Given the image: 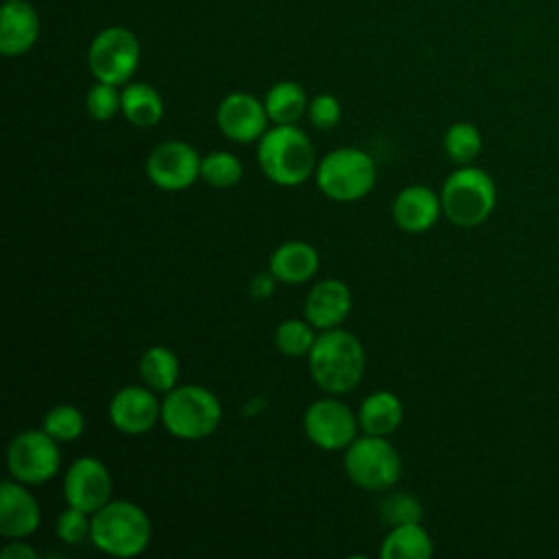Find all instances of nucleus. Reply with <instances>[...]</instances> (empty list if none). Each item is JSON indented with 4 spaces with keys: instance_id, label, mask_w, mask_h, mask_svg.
Listing matches in <instances>:
<instances>
[{
    "instance_id": "nucleus-22",
    "label": "nucleus",
    "mask_w": 559,
    "mask_h": 559,
    "mask_svg": "<svg viewBox=\"0 0 559 559\" xmlns=\"http://www.w3.org/2000/svg\"><path fill=\"white\" fill-rule=\"evenodd\" d=\"M142 382L155 393H168L179 380V358L173 349L164 345H153L144 349L138 365Z\"/></svg>"
},
{
    "instance_id": "nucleus-8",
    "label": "nucleus",
    "mask_w": 559,
    "mask_h": 559,
    "mask_svg": "<svg viewBox=\"0 0 559 559\" xmlns=\"http://www.w3.org/2000/svg\"><path fill=\"white\" fill-rule=\"evenodd\" d=\"M140 63V41L124 26L100 31L87 48V68L96 81L124 85Z\"/></svg>"
},
{
    "instance_id": "nucleus-27",
    "label": "nucleus",
    "mask_w": 559,
    "mask_h": 559,
    "mask_svg": "<svg viewBox=\"0 0 559 559\" xmlns=\"http://www.w3.org/2000/svg\"><path fill=\"white\" fill-rule=\"evenodd\" d=\"M317 341L314 334V325L306 319H286L277 325L275 330V345L282 354L299 358V356H308L312 345Z\"/></svg>"
},
{
    "instance_id": "nucleus-11",
    "label": "nucleus",
    "mask_w": 559,
    "mask_h": 559,
    "mask_svg": "<svg viewBox=\"0 0 559 559\" xmlns=\"http://www.w3.org/2000/svg\"><path fill=\"white\" fill-rule=\"evenodd\" d=\"M201 159L188 142L168 140L148 153L146 175L159 190L179 192L201 179Z\"/></svg>"
},
{
    "instance_id": "nucleus-17",
    "label": "nucleus",
    "mask_w": 559,
    "mask_h": 559,
    "mask_svg": "<svg viewBox=\"0 0 559 559\" xmlns=\"http://www.w3.org/2000/svg\"><path fill=\"white\" fill-rule=\"evenodd\" d=\"M352 310V290L341 280H321L317 282L304 304L306 319L317 330L338 328Z\"/></svg>"
},
{
    "instance_id": "nucleus-12",
    "label": "nucleus",
    "mask_w": 559,
    "mask_h": 559,
    "mask_svg": "<svg viewBox=\"0 0 559 559\" xmlns=\"http://www.w3.org/2000/svg\"><path fill=\"white\" fill-rule=\"evenodd\" d=\"M66 504L96 513L111 500V474L96 456H79L63 476Z\"/></svg>"
},
{
    "instance_id": "nucleus-18",
    "label": "nucleus",
    "mask_w": 559,
    "mask_h": 559,
    "mask_svg": "<svg viewBox=\"0 0 559 559\" xmlns=\"http://www.w3.org/2000/svg\"><path fill=\"white\" fill-rule=\"evenodd\" d=\"M39 35V17L26 0L4 2L0 9V50L7 57L28 52Z\"/></svg>"
},
{
    "instance_id": "nucleus-32",
    "label": "nucleus",
    "mask_w": 559,
    "mask_h": 559,
    "mask_svg": "<svg viewBox=\"0 0 559 559\" xmlns=\"http://www.w3.org/2000/svg\"><path fill=\"white\" fill-rule=\"evenodd\" d=\"M308 118L317 129H332L341 120V103L332 94H317L308 103Z\"/></svg>"
},
{
    "instance_id": "nucleus-24",
    "label": "nucleus",
    "mask_w": 559,
    "mask_h": 559,
    "mask_svg": "<svg viewBox=\"0 0 559 559\" xmlns=\"http://www.w3.org/2000/svg\"><path fill=\"white\" fill-rule=\"evenodd\" d=\"M269 120L275 124H295L308 109L306 92L295 81H277L264 96Z\"/></svg>"
},
{
    "instance_id": "nucleus-21",
    "label": "nucleus",
    "mask_w": 559,
    "mask_h": 559,
    "mask_svg": "<svg viewBox=\"0 0 559 559\" xmlns=\"http://www.w3.org/2000/svg\"><path fill=\"white\" fill-rule=\"evenodd\" d=\"M432 550L435 546L428 531L419 522H413V524L391 526V531L386 533L380 546V557L382 559H428Z\"/></svg>"
},
{
    "instance_id": "nucleus-13",
    "label": "nucleus",
    "mask_w": 559,
    "mask_h": 559,
    "mask_svg": "<svg viewBox=\"0 0 559 559\" xmlns=\"http://www.w3.org/2000/svg\"><path fill=\"white\" fill-rule=\"evenodd\" d=\"M269 114L262 100L247 92L227 94L216 109V124L221 133L234 142L249 144L264 135Z\"/></svg>"
},
{
    "instance_id": "nucleus-10",
    "label": "nucleus",
    "mask_w": 559,
    "mask_h": 559,
    "mask_svg": "<svg viewBox=\"0 0 559 559\" xmlns=\"http://www.w3.org/2000/svg\"><path fill=\"white\" fill-rule=\"evenodd\" d=\"M358 428V415L336 397L312 402L304 415L306 437L321 450H345L356 439Z\"/></svg>"
},
{
    "instance_id": "nucleus-5",
    "label": "nucleus",
    "mask_w": 559,
    "mask_h": 559,
    "mask_svg": "<svg viewBox=\"0 0 559 559\" xmlns=\"http://www.w3.org/2000/svg\"><path fill=\"white\" fill-rule=\"evenodd\" d=\"M439 197L450 223L476 227L485 223L496 207V183L483 168L467 164L448 175Z\"/></svg>"
},
{
    "instance_id": "nucleus-2",
    "label": "nucleus",
    "mask_w": 559,
    "mask_h": 559,
    "mask_svg": "<svg viewBox=\"0 0 559 559\" xmlns=\"http://www.w3.org/2000/svg\"><path fill=\"white\" fill-rule=\"evenodd\" d=\"M258 164L277 186H299L317 170L310 138L295 124H275L258 140Z\"/></svg>"
},
{
    "instance_id": "nucleus-3",
    "label": "nucleus",
    "mask_w": 559,
    "mask_h": 559,
    "mask_svg": "<svg viewBox=\"0 0 559 559\" xmlns=\"http://www.w3.org/2000/svg\"><path fill=\"white\" fill-rule=\"evenodd\" d=\"M153 528L146 511L131 500H109L92 513L90 542L109 557L129 559L146 550Z\"/></svg>"
},
{
    "instance_id": "nucleus-26",
    "label": "nucleus",
    "mask_w": 559,
    "mask_h": 559,
    "mask_svg": "<svg viewBox=\"0 0 559 559\" xmlns=\"http://www.w3.org/2000/svg\"><path fill=\"white\" fill-rule=\"evenodd\" d=\"M201 179L214 188H231L242 179V164L229 151H212L201 159Z\"/></svg>"
},
{
    "instance_id": "nucleus-14",
    "label": "nucleus",
    "mask_w": 559,
    "mask_h": 559,
    "mask_svg": "<svg viewBox=\"0 0 559 559\" xmlns=\"http://www.w3.org/2000/svg\"><path fill=\"white\" fill-rule=\"evenodd\" d=\"M109 419L122 435H144L162 421V402L146 384L122 386L109 402Z\"/></svg>"
},
{
    "instance_id": "nucleus-15",
    "label": "nucleus",
    "mask_w": 559,
    "mask_h": 559,
    "mask_svg": "<svg viewBox=\"0 0 559 559\" xmlns=\"http://www.w3.org/2000/svg\"><path fill=\"white\" fill-rule=\"evenodd\" d=\"M41 509L37 498L20 480L0 485V535L7 539H24L39 528Z\"/></svg>"
},
{
    "instance_id": "nucleus-35",
    "label": "nucleus",
    "mask_w": 559,
    "mask_h": 559,
    "mask_svg": "<svg viewBox=\"0 0 559 559\" xmlns=\"http://www.w3.org/2000/svg\"><path fill=\"white\" fill-rule=\"evenodd\" d=\"M4 2H15V0H4Z\"/></svg>"
},
{
    "instance_id": "nucleus-30",
    "label": "nucleus",
    "mask_w": 559,
    "mask_h": 559,
    "mask_svg": "<svg viewBox=\"0 0 559 559\" xmlns=\"http://www.w3.org/2000/svg\"><path fill=\"white\" fill-rule=\"evenodd\" d=\"M380 515H382V520L389 522V526H400V524L421 522L424 509L415 496L397 491V493L386 496L380 502Z\"/></svg>"
},
{
    "instance_id": "nucleus-23",
    "label": "nucleus",
    "mask_w": 559,
    "mask_h": 559,
    "mask_svg": "<svg viewBox=\"0 0 559 559\" xmlns=\"http://www.w3.org/2000/svg\"><path fill=\"white\" fill-rule=\"evenodd\" d=\"M122 116L135 127H155L164 116V100L148 83H127L122 87Z\"/></svg>"
},
{
    "instance_id": "nucleus-7",
    "label": "nucleus",
    "mask_w": 559,
    "mask_h": 559,
    "mask_svg": "<svg viewBox=\"0 0 559 559\" xmlns=\"http://www.w3.org/2000/svg\"><path fill=\"white\" fill-rule=\"evenodd\" d=\"M343 465L349 480L367 491L391 489L402 476V459L393 443L367 432L345 448Z\"/></svg>"
},
{
    "instance_id": "nucleus-6",
    "label": "nucleus",
    "mask_w": 559,
    "mask_h": 559,
    "mask_svg": "<svg viewBox=\"0 0 559 559\" xmlns=\"http://www.w3.org/2000/svg\"><path fill=\"white\" fill-rule=\"evenodd\" d=\"M314 179L328 199L349 203L371 192L376 186V164L362 148L338 146L317 162Z\"/></svg>"
},
{
    "instance_id": "nucleus-33",
    "label": "nucleus",
    "mask_w": 559,
    "mask_h": 559,
    "mask_svg": "<svg viewBox=\"0 0 559 559\" xmlns=\"http://www.w3.org/2000/svg\"><path fill=\"white\" fill-rule=\"evenodd\" d=\"M275 284H277V277L266 271V273H255L249 282V295L253 299H269L273 293H275Z\"/></svg>"
},
{
    "instance_id": "nucleus-20",
    "label": "nucleus",
    "mask_w": 559,
    "mask_h": 559,
    "mask_svg": "<svg viewBox=\"0 0 559 559\" xmlns=\"http://www.w3.org/2000/svg\"><path fill=\"white\" fill-rule=\"evenodd\" d=\"M360 430L367 435L386 437L397 430L404 419L402 400L391 391H373L369 393L358 408Z\"/></svg>"
},
{
    "instance_id": "nucleus-25",
    "label": "nucleus",
    "mask_w": 559,
    "mask_h": 559,
    "mask_svg": "<svg viewBox=\"0 0 559 559\" xmlns=\"http://www.w3.org/2000/svg\"><path fill=\"white\" fill-rule=\"evenodd\" d=\"M443 148L452 162L467 166L478 157L483 148L480 131L469 122H454L443 135Z\"/></svg>"
},
{
    "instance_id": "nucleus-4",
    "label": "nucleus",
    "mask_w": 559,
    "mask_h": 559,
    "mask_svg": "<svg viewBox=\"0 0 559 559\" xmlns=\"http://www.w3.org/2000/svg\"><path fill=\"white\" fill-rule=\"evenodd\" d=\"M223 417L218 397L201 384H181L162 400V424L181 441L210 437Z\"/></svg>"
},
{
    "instance_id": "nucleus-34",
    "label": "nucleus",
    "mask_w": 559,
    "mask_h": 559,
    "mask_svg": "<svg viewBox=\"0 0 559 559\" xmlns=\"http://www.w3.org/2000/svg\"><path fill=\"white\" fill-rule=\"evenodd\" d=\"M0 555H2V559H37V550H35L31 544L20 542V539L9 542V544L0 550Z\"/></svg>"
},
{
    "instance_id": "nucleus-31",
    "label": "nucleus",
    "mask_w": 559,
    "mask_h": 559,
    "mask_svg": "<svg viewBox=\"0 0 559 559\" xmlns=\"http://www.w3.org/2000/svg\"><path fill=\"white\" fill-rule=\"evenodd\" d=\"M57 535L66 544H81L90 539V528H92V515L76 509V507H66L59 518H57Z\"/></svg>"
},
{
    "instance_id": "nucleus-28",
    "label": "nucleus",
    "mask_w": 559,
    "mask_h": 559,
    "mask_svg": "<svg viewBox=\"0 0 559 559\" xmlns=\"http://www.w3.org/2000/svg\"><path fill=\"white\" fill-rule=\"evenodd\" d=\"M41 428L59 443L76 441L85 430L83 413L72 404H59L44 415Z\"/></svg>"
},
{
    "instance_id": "nucleus-9",
    "label": "nucleus",
    "mask_w": 559,
    "mask_h": 559,
    "mask_svg": "<svg viewBox=\"0 0 559 559\" xmlns=\"http://www.w3.org/2000/svg\"><path fill=\"white\" fill-rule=\"evenodd\" d=\"M59 441L44 428L17 432L7 448L9 474L24 485H41L50 480L59 472Z\"/></svg>"
},
{
    "instance_id": "nucleus-1",
    "label": "nucleus",
    "mask_w": 559,
    "mask_h": 559,
    "mask_svg": "<svg viewBox=\"0 0 559 559\" xmlns=\"http://www.w3.org/2000/svg\"><path fill=\"white\" fill-rule=\"evenodd\" d=\"M306 358L314 384L332 395H341L358 386L367 365L358 336L341 328H330L317 334Z\"/></svg>"
},
{
    "instance_id": "nucleus-29",
    "label": "nucleus",
    "mask_w": 559,
    "mask_h": 559,
    "mask_svg": "<svg viewBox=\"0 0 559 559\" xmlns=\"http://www.w3.org/2000/svg\"><path fill=\"white\" fill-rule=\"evenodd\" d=\"M85 109L94 120H111L122 109V92L118 85L96 81L85 96Z\"/></svg>"
},
{
    "instance_id": "nucleus-19",
    "label": "nucleus",
    "mask_w": 559,
    "mask_h": 559,
    "mask_svg": "<svg viewBox=\"0 0 559 559\" xmlns=\"http://www.w3.org/2000/svg\"><path fill=\"white\" fill-rule=\"evenodd\" d=\"M269 271L280 284H304L319 271V253L304 240L282 242L269 260Z\"/></svg>"
},
{
    "instance_id": "nucleus-16",
    "label": "nucleus",
    "mask_w": 559,
    "mask_h": 559,
    "mask_svg": "<svg viewBox=\"0 0 559 559\" xmlns=\"http://www.w3.org/2000/svg\"><path fill=\"white\" fill-rule=\"evenodd\" d=\"M391 214L395 225L408 234H421L435 227L443 214L441 197L428 186H406L393 199Z\"/></svg>"
}]
</instances>
